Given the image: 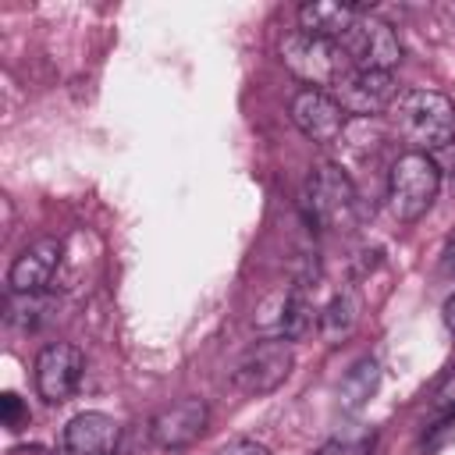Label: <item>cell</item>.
<instances>
[{
  "label": "cell",
  "mask_w": 455,
  "mask_h": 455,
  "mask_svg": "<svg viewBox=\"0 0 455 455\" xmlns=\"http://www.w3.org/2000/svg\"><path fill=\"white\" fill-rule=\"evenodd\" d=\"M391 121L398 135L412 146V153H441L455 142V103L437 89H405L391 107Z\"/></svg>",
  "instance_id": "1"
},
{
  "label": "cell",
  "mask_w": 455,
  "mask_h": 455,
  "mask_svg": "<svg viewBox=\"0 0 455 455\" xmlns=\"http://www.w3.org/2000/svg\"><path fill=\"white\" fill-rule=\"evenodd\" d=\"M299 210L316 231H348L359 220V196L338 164H316L302 185Z\"/></svg>",
  "instance_id": "2"
},
{
  "label": "cell",
  "mask_w": 455,
  "mask_h": 455,
  "mask_svg": "<svg viewBox=\"0 0 455 455\" xmlns=\"http://www.w3.org/2000/svg\"><path fill=\"white\" fill-rule=\"evenodd\" d=\"M441 192V164L427 153H402L387 174V210L395 220H419Z\"/></svg>",
  "instance_id": "3"
},
{
  "label": "cell",
  "mask_w": 455,
  "mask_h": 455,
  "mask_svg": "<svg viewBox=\"0 0 455 455\" xmlns=\"http://www.w3.org/2000/svg\"><path fill=\"white\" fill-rule=\"evenodd\" d=\"M281 60L299 82H306V89H323V92H331L334 82L348 71V57L341 53L338 43L316 39L299 28L281 39Z\"/></svg>",
  "instance_id": "4"
},
{
  "label": "cell",
  "mask_w": 455,
  "mask_h": 455,
  "mask_svg": "<svg viewBox=\"0 0 455 455\" xmlns=\"http://www.w3.org/2000/svg\"><path fill=\"white\" fill-rule=\"evenodd\" d=\"M338 46L348 57V68H363V71H395L402 60V43L395 28L370 11H363L352 21V28L338 39Z\"/></svg>",
  "instance_id": "5"
},
{
  "label": "cell",
  "mask_w": 455,
  "mask_h": 455,
  "mask_svg": "<svg viewBox=\"0 0 455 455\" xmlns=\"http://www.w3.org/2000/svg\"><path fill=\"white\" fill-rule=\"evenodd\" d=\"M331 96L338 100V107L352 117V121H373L377 114L391 110L398 100V82L391 71H363V68H348Z\"/></svg>",
  "instance_id": "6"
},
{
  "label": "cell",
  "mask_w": 455,
  "mask_h": 455,
  "mask_svg": "<svg viewBox=\"0 0 455 455\" xmlns=\"http://www.w3.org/2000/svg\"><path fill=\"white\" fill-rule=\"evenodd\" d=\"M291 366H295L291 341H284V338H263V341H256L235 363L231 380H235V387L242 395H270V391H277L288 380Z\"/></svg>",
  "instance_id": "7"
},
{
  "label": "cell",
  "mask_w": 455,
  "mask_h": 455,
  "mask_svg": "<svg viewBox=\"0 0 455 455\" xmlns=\"http://www.w3.org/2000/svg\"><path fill=\"white\" fill-rule=\"evenodd\" d=\"M85 373V355L71 341H50L36 355V391L50 405H64Z\"/></svg>",
  "instance_id": "8"
},
{
  "label": "cell",
  "mask_w": 455,
  "mask_h": 455,
  "mask_svg": "<svg viewBox=\"0 0 455 455\" xmlns=\"http://www.w3.org/2000/svg\"><path fill=\"white\" fill-rule=\"evenodd\" d=\"M291 121H295V128L309 142L334 146V142H341V135H345L352 117L338 107V100L331 92H323V89H299L291 96Z\"/></svg>",
  "instance_id": "9"
},
{
  "label": "cell",
  "mask_w": 455,
  "mask_h": 455,
  "mask_svg": "<svg viewBox=\"0 0 455 455\" xmlns=\"http://www.w3.org/2000/svg\"><path fill=\"white\" fill-rule=\"evenodd\" d=\"M210 423V409L203 398H178L174 405L160 409L153 419H149V441L160 448V451H185L192 448L203 430Z\"/></svg>",
  "instance_id": "10"
},
{
  "label": "cell",
  "mask_w": 455,
  "mask_h": 455,
  "mask_svg": "<svg viewBox=\"0 0 455 455\" xmlns=\"http://www.w3.org/2000/svg\"><path fill=\"white\" fill-rule=\"evenodd\" d=\"M60 259H64V245L57 238H36L32 245H25L7 270L11 295H46V288L60 270Z\"/></svg>",
  "instance_id": "11"
},
{
  "label": "cell",
  "mask_w": 455,
  "mask_h": 455,
  "mask_svg": "<svg viewBox=\"0 0 455 455\" xmlns=\"http://www.w3.org/2000/svg\"><path fill=\"white\" fill-rule=\"evenodd\" d=\"M121 427L107 412H78L60 430V455H114Z\"/></svg>",
  "instance_id": "12"
},
{
  "label": "cell",
  "mask_w": 455,
  "mask_h": 455,
  "mask_svg": "<svg viewBox=\"0 0 455 455\" xmlns=\"http://www.w3.org/2000/svg\"><path fill=\"white\" fill-rule=\"evenodd\" d=\"M363 11H366L363 4H345V0H309L299 7V32L338 43Z\"/></svg>",
  "instance_id": "13"
},
{
  "label": "cell",
  "mask_w": 455,
  "mask_h": 455,
  "mask_svg": "<svg viewBox=\"0 0 455 455\" xmlns=\"http://www.w3.org/2000/svg\"><path fill=\"white\" fill-rule=\"evenodd\" d=\"M359 320H363V295H359L355 284H341V288L323 302L316 331H320V338H323L327 345H338V341H345V338L355 334Z\"/></svg>",
  "instance_id": "14"
},
{
  "label": "cell",
  "mask_w": 455,
  "mask_h": 455,
  "mask_svg": "<svg viewBox=\"0 0 455 455\" xmlns=\"http://www.w3.org/2000/svg\"><path fill=\"white\" fill-rule=\"evenodd\" d=\"M316 288V284H313ZM320 323V313L309 299V281H295L284 288V299H281V320H277V338L284 341H302L313 327Z\"/></svg>",
  "instance_id": "15"
},
{
  "label": "cell",
  "mask_w": 455,
  "mask_h": 455,
  "mask_svg": "<svg viewBox=\"0 0 455 455\" xmlns=\"http://www.w3.org/2000/svg\"><path fill=\"white\" fill-rule=\"evenodd\" d=\"M377 387H380V363H377L373 355H366V359H359V363L345 373V380H341V387H338L341 409H348V412L363 409V405L377 395Z\"/></svg>",
  "instance_id": "16"
},
{
  "label": "cell",
  "mask_w": 455,
  "mask_h": 455,
  "mask_svg": "<svg viewBox=\"0 0 455 455\" xmlns=\"http://www.w3.org/2000/svg\"><path fill=\"white\" fill-rule=\"evenodd\" d=\"M46 313V295H11V306H7V323L14 327H36Z\"/></svg>",
  "instance_id": "17"
},
{
  "label": "cell",
  "mask_w": 455,
  "mask_h": 455,
  "mask_svg": "<svg viewBox=\"0 0 455 455\" xmlns=\"http://www.w3.org/2000/svg\"><path fill=\"white\" fill-rule=\"evenodd\" d=\"M0 419H4L7 430H21L28 423V409H25V402L14 391H4L0 395Z\"/></svg>",
  "instance_id": "18"
},
{
  "label": "cell",
  "mask_w": 455,
  "mask_h": 455,
  "mask_svg": "<svg viewBox=\"0 0 455 455\" xmlns=\"http://www.w3.org/2000/svg\"><path fill=\"white\" fill-rule=\"evenodd\" d=\"M434 412L441 419H455V370L441 380V387L434 391Z\"/></svg>",
  "instance_id": "19"
},
{
  "label": "cell",
  "mask_w": 455,
  "mask_h": 455,
  "mask_svg": "<svg viewBox=\"0 0 455 455\" xmlns=\"http://www.w3.org/2000/svg\"><path fill=\"white\" fill-rule=\"evenodd\" d=\"M373 444L370 441H327L316 455H370Z\"/></svg>",
  "instance_id": "20"
},
{
  "label": "cell",
  "mask_w": 455,
  "mask_h": 455,
  "mask_svg": "<svg viewBox=\"0 0 455 455\" xmlns=\"http://www.w3.org/2000/svg\"><path fill=\"white\" fill-rule=\"evenodd\" d=\"M217 455H270V451L259 441H252V437H235L224 448H217Z\"/></svg>",
  "instance_id": "21"
},
{
  "label": "cell",
  "mask_w": 455,
  "mask_h": 455,
  "mask_svg": "<svg viewBox=\"0 0 455 455\" xmlns=\"http://www.w3.org/2000/svg\"><path fill=\"white\" fill-rule=\"evenodd\" d=\"M441 270L455 277V231H451V235H448V242H444V252H441Z\"/></svg>",
  "instance_id": "22"
},
{
  "label": "cell",
  "mask_w": 455,
  "mask_h": 455,
  "mask_svg": "<svg viewBox=\"0 0 455 455\" xmlns=\"http://www.w3.org/2000/svg\"><path fill=\"white\" fill-rule=\"evenodd\" d=\"M444 327L455 334V291L448 295V302H444Z\"/></svg>",
  "instance_id": "23"
}]
</instances>
